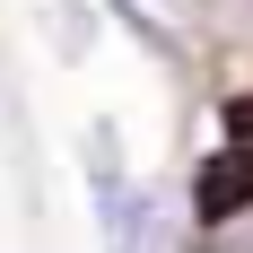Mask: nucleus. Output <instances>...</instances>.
Segmentation results:
<instances>
[{"instance_id": "obj_1", "label": "nucleus", "mask_w": 253, "mask_h": 253, "mask_svg": "<svg viewBox=\"0 0 253 253\" xmlns=\"http://www.w3.org/2000/svg\"><path fill=\"white\" fill-rule=\"evenodd\" d=\"M96 218H105V253H157V201L105 157H96Z\"/></svg>"}, {"instance_id": "obj_2", "label": "nucleus", "mask_w": 253, "mask_h": 253, "mask_svg": "<svg viewBox=\"0 0 253 253\" xmlns=\"http://www.w3.org/2000/svg\"><path fill=\"white\" fill-rule=\"evenodd\" d=\"M245 201H253V157L245 149H218L201 175H192V218H201V227H227Z\"/></svg>"}, {"instance_id": "obj_4", "label": "nucleus", "mask_w": 253, "mask_h": 253, "mask_svg": "<svg viewBox=\"0 0 253 253\" xmlns=\"http://www.w3.org/2000/svg\"><path fill=\"white\" fill-rule=\"evenodd\" d=\"M227 149H245V157H253V96H236V105H227Z\"/></svg>"}, {"instance_id": "obj_3", "label": "nucleus", "mask_w": 253, "mask_h": 253, "mask_svg": "<svg viewBox=\"0 0 253 253\" xmlns=\"http://www.w3.org/2000/svg\"><path fill=\"white\" fill-rule=\"evenodd\" d=\"M114 18L140 44H157V52H192V35H201V9L192 0H114Z\"/></svg>"}]
</instances>
